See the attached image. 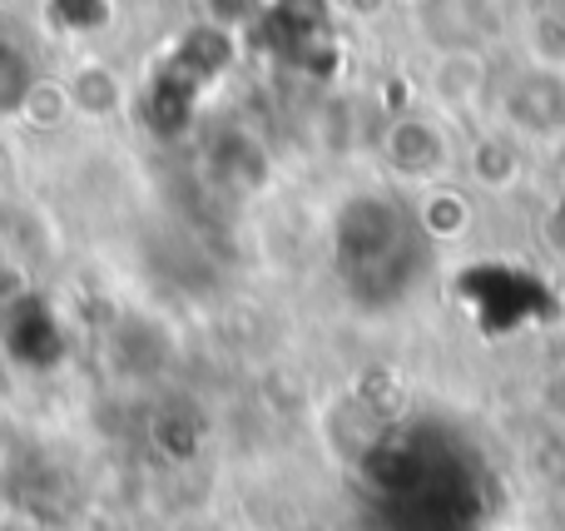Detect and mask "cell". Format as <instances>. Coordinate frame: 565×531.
<instances>
[{
	"mask_svg": "<svg viewBox=\"0 0 565 531\" xmlns=\"http://www.w3.org/2000/svg\"><path fill=\"white\" fill-rule=\"evenodd\" d=\"M501 115L521 129V135H565V75L556 65H531L501 89Z\"/></svg>",
	"mask_w": 565,
	"mask_h": 531,
	"instance_id": "obj_2",
	"label": "cell"
},
{
	"mask_svg": "<svg viewBox=\"0 0 565 531\" xmlns=\"http://www.w3.org/2000/svg\"><path fill=\"white\" fill-rule=\"evenodd\" d=\"M387 159L397 174L417 179V184H427V179H437L441 169H447L451 149H447V135H441L431 119H397V125L387 129Z\"/></svg>",
	"mask_w": 565,
	"mask_h": 531,
	"instance_id": "obj_3",
	"label": "cell"
},
{
	"mask_svg": "<svg viewBox=\"0 0 565 531\" xmlns=\"http://www.w3.org/2000/svg\"><path fill=\"white\" fill-rule=\"evenodd\" d=\"M338 268L352 298L387 308L417 284L422 268V219L387 194H358L338 214Z\"/></svg>",
	"mask_w": 565,
	"mask_h": 531,
	"instance_id": "obj_1",
	"label": "cell"
},
{
	"mask_svg": "<svg viewBox=\"0 0 565 531\" xmlns=\"http://www.w3.org/2000/svg\"><path fill=\"white\" fill-rule=\"evenodd\" d=\"M0 531H25V527H0Z\"/></svg>",
	"mask_w": 565,
	"mask_h": 531,
	"instance_id": "obj_4",
	"label": "cell"
}]
</instances>
